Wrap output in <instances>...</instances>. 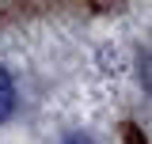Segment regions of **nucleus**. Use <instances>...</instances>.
I'll return each mask as SVG.
<instances>
[{
    "mask_svg": "<svg viewBox=\"0 0 152 144\" xmlns=\"http://www.w3.org/2000/svg\"><path fill=\"white\" fill-rule=\"evenodd\" d=\"M12 114H15V80L8 68H0V121H8Z\"/></svg>",
    "mask_w": 152,
    "mask_h": 144,
    "instance_id": "nucleus-1",
    "label": "nucleus"
}]
</instances>
